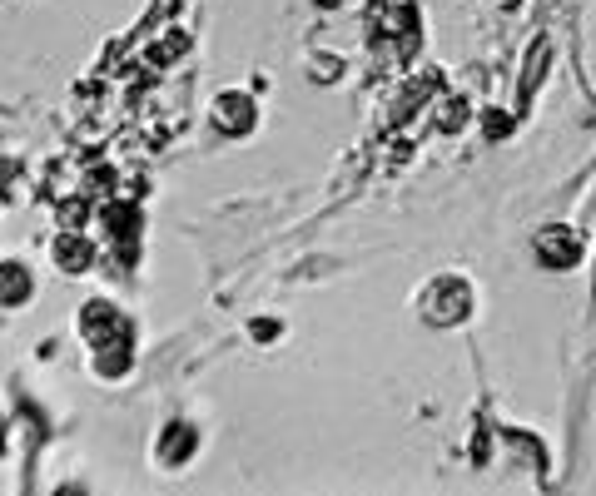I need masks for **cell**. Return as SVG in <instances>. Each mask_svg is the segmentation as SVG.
<instances>
[{"label":"cell","mask_w":596,"mask_h":496,"mask_svg":"<svg viewBox=\"0 0 596 496\" xmlns=\"http://www.w3.org/2000/svg\"><path fill=\"white\" fill-rule=\"evenodd\" d=\"M35 293V278L25 263H0V308H15Z\"/></svg>","instance_id":"6da1fadb"},{"label":"cell","mask_w":596,"mask_h":496,"mask_svg":"<svg viewBox=\"0 0 596 496\" xmlns=\"http://www.w3.org/2000/svg\"><path fill=\"white\" fill-rule=\"evenodd\" d=\"M214 124H224V129H244V124H249V105H244V95H224V100L214 105Z\"/></svg>","instance_id":"7a4b0ae2"},{"label":"cell","mask_w":596,"mask_h":496,"mask_svg":"<svg viewBox=\"0 0 596 496\" xmlns=\"http://www.w3.org/2000/svg\"><path fill=\"white\" fill-rule=\"evenodd\" d=\"M55 253H65V268H85V253H90V248H85V244H75V239H70V244H60Z\"/></svg>","instance_id":"3957f363"}]
</instances>
